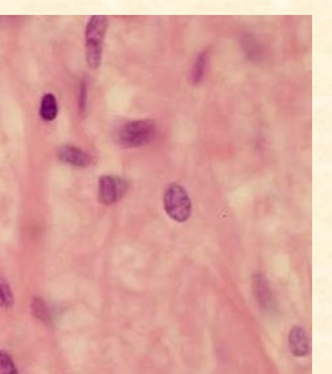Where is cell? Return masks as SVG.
<instances>
[{
    "instance_id": "11",
    "label": "cell",
    "mask_w": 332,
    "mask_h": 374,
    "mask_svg": "<svg viewBox=\"0 0 332 374\" xmlns=\"http://www.w3.org/2000/svg\"><path fill=\"white\" fill-rule=\"evenodd\" d=\"M15 303V297L12 287L7 279L0 276V308H12Z\"/></svg>"
},
{
    "instance_id": "6",
    "label": "cell",
    "mask_w": 332,
    "mask_h": 374,
    "mask_svg": "<svg viewBox=\"0 0 332 374\" xmlns=\"http://www.w3.org/2000/svg\"><path fill=\"white\" fill-rule=\"evenodd\" d=\"M253 282H254V291L257 294V299L259 305H260V308L265 312L275 311V297H274L273 292L270 290L269 282L266 281L265 276L262 273H255Z\"/></svg>"
},
{
    "instance_id": "8",
    "label": "cell",
    "mask_w": 332,
    "mask_h": 374,
    "mask_svg": "<svg viewBox=\"0 0 332 374\" xmlns=\"http://www.w3.org/2000/svg\"><path fill=\"white\" fill-rule=\"evenodd\" d=\"M59 114V102L57 96L52 93H46L40 100L39 106V116L45 122H51L55 120Z\"/></svg>"
},
{
    "instance_id": "7",
    "label": "cell",
    "mask_w": 332,
    "mask_h": 374,
    "mask_svg": "<svg viewBox=\"0 0 332 374\" xmlns=\"http://www.w3.org/2000/svg\"><path fill=\"white\" fill-rule=\"evenodd\" d=\"M289 347L295 357H306L310 353V342L306 330L300 326H295L289 333Z\"/></svg>"
},
{
    "instance_id": "10",
    "label": "cell",
    "mask_w": 332,
    "mask_h": 374,
    "mask_svg": "<svg viewBox=\"0 0 332 374\" xmlns=\"http://www.w3.org/2000/svg\"><path fill=\"white\" fill-rule=\"evenodd\" d=\"M208 66H209V57H208L207 53L204 51V53L199 54V57H197L195 66L192 69V74H191L192 84L199 85L204 80L206 74H207Z\"/></svg>"
},
{
    "instance_id": "3",
    "label": "cell",
    "mask_w": 332,
    "mask_h": 374,
    "mask_svg": "<svg viewBox=\"0 0 332 374\" xmlns=\"http://www.w3.org/2000/svg\"><path fill=\"white\" fill-rule=\"evenodd\" d=\"M167 215L176 222L188 221L192 214V201L188 192L181 185L172 184L167 187L163 196Z\"/></svg>"
},
{
    "instance_id": "5",
    "label": "cell",
    "mask_w": 332,
    "mask_h": 374,
    "mask_svg": "<svg viewBox=\"0 0 332 374\" xmlns=\"http://www.w3.org/2000/svg\"><path fill=\"white\" fill-rule=\"evenodd\" d=\"M59 160L66 165L74 166L79 169H86L91 165V156L80 147L74 145H63L57 151Z\"/></svg>"
},
{
    "instance_id": "9",
    "label": "cell",
    "mask_w": 332,
    "mask_h": 374,
    "mask_svg": "<svg viewBox=\"0 0 332 374\" xmlns=\"http://www.w3.org/2000/svg\"><path fill=\"white\" fill-rule=\"evenodd\" d=\"M30 311H32V317L37 318L39 322L46 326L52 324V312H51L50 306L44 298H32Z\"/></svg>"
},
{
    "instance_id": "13",
    "label": "cell",
    "mask_w": 332,
    "mask_h": 374,
    "mask_svg": "<svg viewBox=\"0 0 332 374\" xmlns=\"http://www.w3.org/2000/svg\"><path fill=\"white\" fill-rule=\"evenodd\" d=\"M86 104H88V83L86 80H82L79 89V110L81 113H85Z\"/></svg>"
},
{
    "instance_id": "4",
    "label": "cell",
    "mask_w": 332,
    "mask_h": 374,
    "mask_svg": "<svg viewBox=\"0 0 332 374\" xmlns=\"http://www.w3.org/2000/svg\"><path fill=\"white\" fill-rule=\"evenodd\" d=\"M128 190V184L119 176L105 175L99 180V201L104 205H113L124 198Z\"/></svg>"
},
{
    "instance_id": "2",
    "label": "cell",
    "mask_w": 332,
    "mask_h": 374,
    "mask_svg": "<svg viewBox=\"0 0 332 374\" xmlns=\"http://www.w3.org/2000/svg\"><path fill=\"white\" fill-rule=\"evenodd\" d=\"M157 133L156 121L136 120L126 124L119 130V142L126 149H135L150 144Z\"/></svg>"
},
{
    "instance_id": "12",
    "label": "cell",
    "mask_w": 332,
    "mask_h": 374,
    "mask_svg": "<svg viewBox=\"0 0 332 374\" xmlns=\"http://www.w3.org/2000/svg\"><path fill=\"white\" fill-rule=\"evenodd\" d=\"M0 374H20L13 355L4 349H0Z\"/></svg>"
},
{
    "instance_id": "1",
    "label": "cell",
    "mask_w": 332,
    "mask_h": 374,
    "mask_svg": "<svg viewBox=\"0 0 332 374\" xmlns=\"http://www.w3.org/2000/svg\"><path fill=\"white\" fill-rule=\"evenodd\" d=\"M107 29H108V18L105 15H94L88 20L85 30V43H86V60L91 69L100 68Z\"/></svg>"
}]
</instances>
